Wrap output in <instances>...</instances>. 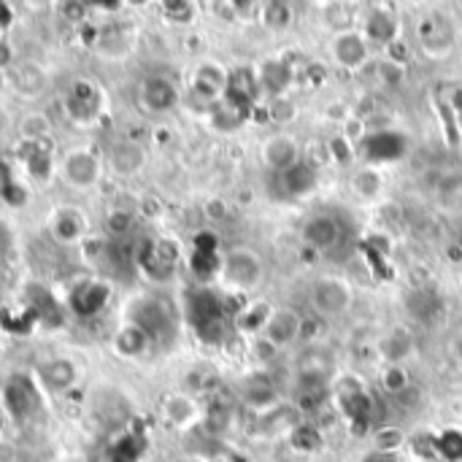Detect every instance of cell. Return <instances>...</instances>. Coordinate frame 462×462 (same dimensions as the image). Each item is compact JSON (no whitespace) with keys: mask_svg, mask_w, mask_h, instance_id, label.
<instances>
[{"mask_svg":"<svg viewBox=\"0 0 462 462\" xmlns=\"http://www.w3.org/2000/svg\"><path fill=\"white\" fill-rule=\"evenodd\" d=\"M433 449L447 462H462V430H444L433 441Z\"/></svg>","mask_w":462,"mask_h":462,"instance_id":"603a6c76","label":"cell"},{"mask_svg":"<svg viewBox=\"0 0 462 462\" xmlns=\"http://www.w3.org/2000/svg\"><path fill=\"white\" fill-rule=\"evenodd\" d=\"M328 149H330V154H333L338 162H349V157H352V149H349V141H346V138H333Z\"/></svg>","mask_w":462,"mask_h":462,"instance_id":"f35d334b","label":"cell"},{"mask_svg":"<svg viewBox=\"0 0 462 462\" xmlns=\"http://www.w3.org/2000/svg\"><path fill=\"white\" fill-rule=\"evenodd\" d=\"M406 309L409 314L425 325V328H439L447 317V306H444V298L436 292V290H414L409 298H406Z\"/></svg>","mask_w":462,"mask_h":462,"instance_id":"3957f363","label":"cell"},{"mask_svg":"<svg viewBox=\"0 0 462 462\" xmlns=\"http://www.w3.org/2000/svg\"><path fill=\"white\" fill-rule=\"evenodd\" d=\"M314 184L317 176L309 162H295L292 168L282 171V187L287 195H306L309 189H314Z\"/></svg>","mask_w":462,"mask_h":462,"instance_id":"4fadbf2b","label":"cell"},{"mask_svg":"<svg viewBox=\"0 0 462 462\" xmlns=\"http://www.w3.org/2000/svg\"><path fill=\"white\" fill-rule=\"evenodd\" d=\"M303 238L314 249H333L341 238V227L333 217H314L303 227Z\"/></svg>","mask_w":462,"mask_h":462,"instance_id":"8fae6325","label":"cell"},{"mask_svg":"<svg viewBox=\"0 0 462 462\" xmlns=\"http://www.w3.org/2000/svg\"><path fill=\"white\" fill-rule=\"evenodd\" d=\"M111 165L119 173H133L143 165V149L133 141H122L111 149Z\"/></svg>","mask_w":462,"mask_h":462,"instance_id":"2e32d148","label":"cell"},{"mask_svg":"<svg viewBox=\"0 0 462 462\" xmlns=\"http://www.w3.org/2000/svg\"><path fill=\"white\" fill-rule=\"evenodd\" d=\"M325 401H328V387H303L298 398L300 411H319Z\"/></svg>","mask_w":462,"mask_h":462,"instance_id":"836d02e7","label":"cell"},{"mask_svg":"<svg viewBox=\"0 0 462 462\" xmlns=\"http://www.w3.org/2000/svg\"><path fill=\"white\" fill-rule=\"evenodd\" d=\"M192 414H195V406L189 401H184V398H176V401L168 403V417H171L173 425H187L192 420Z\"/></svg>","mask_w":462,"mask_h":462,"instance_id":"d590c367","label":"cell"},{"mask_svg":"<svg viewBox=\"0 0 462 462\" xmlns=\"http://www.w3.org/2000/svg\"><path fill=\"white\" fill-rule=\"evenodd\" d=\"M349 290L338 279H319L311 287V306L319 317H338L349 309Z\"/></svg>","mask_w":462,"mask_h":462,"instance_id":"7a4b0ae2","label":"cell"},{"mask_svg":"<svg viewBox=\"0 0 462 462\" xmlns=\"http://www.w3.org/2000/svg\"><path fill=\"white\" fill-rule=\"evenodd\" d=\"M368 35H371L374 41H379V43H393L395 35H398V24H395V19H393L390 14L376 11V14H371V19H368Z\"/></svg>","mask_w":462,"mask_h":462,"instance_id":"ffe728a7","label":"cell"},{"mask_svg":"<svg viewBox=\"0 0 462 462\" xmlns=\"http://www.w3.org/2000/svg\"><path fill=\"white\" fill-rule=\"evenodd\" d=\"M374 439H376V452H387V455H398L403 444V433L398 428H379Z\"/></svg>","mask_w":462,"mask_h":462,"instance_id":"1f68e13d","label":"cell"},{"mask_svg":"<svg viewBox=\"0 0 462 462\" xmlns=\"http://www.w3.org/2000/svg\"><path fill=\"white\" fill-rule=\"evenodd\" d=\"M11 60V51H8V46L5 43H0V65H5Z\"/></svg>","mask_w":462,"mask_h":462,"instance_id":"c3c4849f","label":"cell"},{"mask_svg":"<svg viewBox=\"0 0 462 462\" xmlns=\"http://www.w3.org/2000/svg\"><path fill=\"white\" fill-rule=\"evenodd\" d=\"M298 338H300V317L298 314H292V311L271 314V319L265 325V341L273 349H284V346H290Z\"/></svg>","mask_w":462,"mask_h":462,"instance_id":"ba28073f","label":"cell"},{"mask_svg":"<svg viewBox=\"0 0 462 462\" xmlns=\"http://www.w3.org/2000/svg\"><path fill=\"white\" fill-rule=\"evenodd\" d=\"M146 344H149V336H146L141 328H135V325L125 328V330L119 333V341H116L119 352H122V355H127V357L141 355V352L146 349Z\"/></svg>","mask_w":462,"mask_h":462,"instance_id":"484cf974","label":"cell"},{"mask_svg":"<svg viewBox=\"0 0 462 462\" xmlns=\"http://www.w3.org/2000/svg\"><path fill=\"white\" fill-rule=\"evenodd\" d=\"M268 319H271V309H268L265 303H254V306H249V309H244V311L238 314V330H241V333L265 330Z\"/></svg>","mask_w":462,"mask_h":462,"instance_id":"44dd1931","label":"cell"},{"mask_svg":"<svg viewBox=\"0 0 462 462\" xmlns=\"http://www.w3.org/2000/svg\"><path fill=\"white\" fill-rule=\"evenodd\" d=\"M106 298H108L106 287H100V284H84V287H79L76 295H73V309H76L81 317H89V314H97V311L103 309Z\"/></svg>","mask_w":462,"mask_h":462,"instance_id":"e0dca14e","label":"cell"},{"mask_svg":"<svg viewBox=\"0 0 462 462\" xmlns=\"http://www.w3.org/2000/svg\"><path fill=\"white\" fill-rule=\"evenodd\" d=\"M133 325L141 328L149 338H168L171 333V317L168 309L157 300H141L133 311Z\"/></svg>","mask_w":462,"mask_h":462,"instance_id":"8992f818","label":"cell"},{"mask_svg":"<svg viewBox=\"0 0 462 462\" xmlns=\"http://www.w3.org/2000/svg\"><path fill=\"white\" fill-rule=\"evenodd\" d=\"M265 162L271 168H279V171L292 168L298 162V146H295V141L292 138H284V135L268 141L265 143Z\"/></svg>","mask_w":462,"mask_h":462,"instance_id":"5bb4252c","label":"cell"},{"mask_svg":"<svg viewBox=\"0 0 462 462\" xmlns=\"http://www.w3.org/2000/svg\"><path fill=\"white\" fill-rule=\"evenodd\" d=\"M219 268V257H217V252H198L195 249V254H192V271L198 273V276H211L214 271Z\"/></svg>","mask_w":462,"mask_h":462,"instance_id":"e575fe53","label":"cell"},{"mask_svg":"<svg viewBox=\"0 0 462 462\" xmlns=\"http://www.w3.org/2000/svg\"><path fill=\"white\" fill-rule=\"evenodd\" d=\"M290 81H292V70H290V65H287V62H282V60H271V62H265V65H263V87H265L268 92L282 95V92L290 87Z\"/></svg>","mask_w":462,"mask_h":462,"instance_id":"ac0fdd59","label":"cell"},{"mask_svg":"<svg viewBox=\"0 0 462 462\" xmlns=\"http://www.w3.org/2000/svg\"><path fill=\"white\" fill-rule=\"evenodd\" d=\"M208 214H211V217H225L222 203H211V206H208Z\"/></svg>","mask_w":462,"mask_h":462,"instance_id":"7dc6e473","label":"cell"},{"mask_svg":"<svg viewBox=\"0 0 462 462\" xmlns=\"http://www.w3.org/2000/svg\"><path fill=\"white\" fill-rule=\"evenodd\" d=\"M189 462H198V460H189Z\"/></svg>","mask_w":462,"mask_h":462,"instance_id":"f5cc1de1","label":"cell"},{"mask_svg":"<svg viewBox=\"0 0 462 462\" xmlns=\"http://www.w3.org/2000/svg\"><path fill=\"white\" fill-rule=\"evenodd\" d=\"M54 233H57V238H62V241H73V238H79V233H81V222H79L73 214H62V217L57 219V225H54Z\"/></svg>","mask_w":462,"mask_h":462,"instance_id":"8d00e7d4","label":"cell"},{"mask_svg":"<svg viewBox=\"0 0 462 462\" xmlns=\"http://www.w3.org/2000/svg\"><path fill=\"white\" fill-rule=\"evenodd\" d=\"M349 382L352 379H344V384L338 387V401H341L344 414L352 422V430L357 436H363L382 422V406L357 384V379H355V384H349Z\"/></svg>","mask_w":462,"mask_h":462,"instance_id":"6da1fadb","label":"cell"},{"mask_svg":"<svg viewBox=\"0 0 462 462\" xmlns=\"http://www.w3.org/2000/svg\"><path fill=\"white\" fill-rule=\"evenodd\" d=\"M290 444H292V449H298V452H317V449L322 447V433H319V428H314V425H298V428H292V433H290Z\"/></svg>","mask_w":462,"mask_h":462,"instance_id":"cb8c5ba5","label":"cell"},{"mask_svg":"<svg viewBox=\"0 0 462 462\" xmlns=\"http://www.w3.org/2000/svg\"><path fill=\"white\" fill-rule=\"evenodd\" d=\"M363 152L368 162H395L406 154V135L393 130H379L365 138Z\"/></svg>","mask_w":462,"mask_h":462,"instance_id":"277c9868","label":"cell"},{"mask_svg":"<svg viewBox=\"0 0 462 462\" xmlns=\"http://www.w3.org/2000/svg\"><path fill=\"white\" fill-rule=\"evenodd\" d=\"M260 273H263L260 260L252 252H246V249H236L225 260V276L236 287H254L260 282Z\"/></svg>","mask_w":462,"mask_h":462,"instance_id":"52a82bcc","label":"cell"},{"mask_svg":"<svg viewBox=\"0 0 462 462\" xmlns=\"http://www.w3.org/2000/svg\"><path fill=\"white\" fill-rule=\"evenodd\" d=\"M5 406L14 417H27L38 409V390L27 379H11L5 387Z\"/></svg>","mask_w":462,"mask_h":462,"instance_id":"9c48e42d","label":"cell"},{"mask_svg":"<svg viewBox=\"0 0 462 462\" xmlns=\"http://www.w3.org/2000/svg\"><path fill=\"white\" fill-rule=\"evenodd\" d=\"M379 70H382V76H384V81H387V84H398V81L403 79V68H401V65H395V62H384Z\"/></svg>","mask_w":462,"mask_h":462,"instance_id":"b9f144b4","label":"cell"},{"mask_svg":"<svg viewBox=\"0 0 462 462\" xmlns=\"http://www.w3.org/2000/svg\"><path fill=\"white\" fill-rule=\"evenodd\" d=\"M452 108L462 111V87H457V89H455V100H452Z\"/></svg>","mask_w":462,"mask_h":462,"instance_id":"681fc988","label":"cell"},{"mask_svg":"<svg viewBox=\"0 0 462 462\" xmlns=\"http://www.w3.org/2000/svg\"><path fill=\"white\" fill-rule=\"evenodd\" d=\"M411 346H414V338L406 333V330H395L387 341H384V355H387V360H403L409 352H411Z\"/></svg>","mask_w":462,"mask_h":462,"instance_id":"4316f807","label":"cell"},{"mask_svg":"<svg viewBox=\"0 0 462 462\" xmlns=\"http://www.w3.org/2000/svg\"><path fill=\"white\" fill-rule=\"evenodd\" d=\"M387 54H390V62H406L409 60V46L403 43V41H393V43H387Z\"/></svg>","mask_w":462,"mask_h":462,"instance_id":"ab89813d","label":"cell"},{"mask_svg":"<svg viewBox=\"0 0 462 462\" xmlns=\"http://www.w3.org/2000/svg\"><path fill=\"white\" fill-rule=\"evenodd\" d=\"M165 11H168V16L171 19H176V22H189L192 19V14H195V5L192 3H165Z\"/></svg>","mask_w":462,"mask_h":462,"instance_id":"74e56055","label":"cell"},{"mask_svg":"<svg viewBox=\"0 0 462 462\" xmlns=\"http://www.w3.org/2000/svg\"><path fill=\"white\" fill-rule=\"evenodd\" d=\"M325 11H328L325 19H328V24H330L333 30L349 32V27H352V22H355V14H349L352 8H349L346 3H330Z\"/></svg>","mask_w":462,"mask_h":462,"instance_id":"f546056e","label":"cell"},{"mask_svg":"<svg viewBox=\"0 0 462 462\" xmlns=\"http://www.w3.org/2000/svg\"><path fill=\"white\" fill-rule=\"evenodd\" d=\"M108 227H111V233L122 236V233H127V227H130V217H127V214H114V217L108 219Z\"/></svg>","mask_w":462,"mask_h":462,"instance_id":"7bdbcfd3","label":"cell"},{"mask_svg":"<svg viewBox=\"0 0 462 462\" xmlns=\"http://www.w3.org/2000/svg\"><path fill=\"white\" fill-rule=\"evenodd\" d=\"M141 97H143V103H146L152 111H168V108H173V106H176L179 92H176V87H173L168 79H162V76H152V79H146V81H143Z\"/></svg>","mask_w":462,"mask_h":462,"instance_id":"30bf717a","label":"cell"},{"mask_svg":"<svg viewBox=\"0 0 462 462\" xmlns=\"http://www.w3.org/2000/svg\"><path fill=\"white\" fill-rule=\"evenodd\" d=\"M43 84H46V76H43V70H41L38 65L24 62V65H19L16 73H14V87H16L19 92H24V95H38V92L43 89Z\"/></svg>","mask_w":462,"mask_h":462,"instance_id":"d6986e66","label":"cell"},{"mask_svg":"<svg viewBox=\"0 0 462 462\" xmlns=\"http://www.w3.org/2000/svg\"><path fill=\"white\" fill-rule=\"evenodd\" d=\"M189 319H192L198 333L206 330V328L222 325L225 322V303L208 290L192 292L189 295Z\"/></svg>","mask_w":462,"mask_h":462,"instance_id":"5b68a950","label":"cell"},{"mask_svg":"<svg viewBox=\"0 0 462 462\" xmlns=\"http://www.w3.org/2000/svg\"><path fill=\"white\" fill-rule=\"evenodd\" d=\"M457 246L462 249V227H460V236H457Z\"/></svg>","mask_w":462,"mask_h":462,"instance_id":"f907efd6","label":"cell"},{"mask_svg":"<svg viewBox=\"0 0 462 462\" xmlns=\"http://www.w3.org/2000/svg\"><path fill=\"white\" fill-rule=\"evenodd\" d=\"M382 382H384V390L393 393V395H401V393L409 390V376H406V371L398 368V365H390V368L384 371Z\"/></svg>","mask_w":462,"mask_h":462,"instance_id":"d6a6232c","label":"cell"},{"mask_svg":"<svg viewBox=\"0 0 462 462\" xmlns=\"http://www.w3.org/2000/svg\"><path fill=\"white\" fill-rule=\"evenodd\" d=\"M436 111H439V116H441V122H444V127H447V138H449V143H452V146H460L457 114H455L452 103H449V100H444V97H436Z\"/></svg>","mask_w":462,"mask_h":462,"instance_id":"83f0119b","label":"cell"},{"mask_svg":"<svg viewBox=\"0 0 462 462\" xmlns=\"http://www.w3.org/2000/svg\"><path fill=\"white\" fill-rule=\"evenodd\" d=\"M0 84H3V76H0Z\"/></svg>","mask_w":462,"mask_h":462,"instance_id":"816d5d0a","label":"cell"},{"mask_svg":"<svg viewBox=\"0 0 462 462\" xmlns=\"http://www.w3.org/2000/svg\"><path fill=\"white\" fill-rule=\"evenodd\" d=\"M363 462H401L398 455H387V452H374V455H368Z\"/></svg>","mask_w":462,"mask_h":462,"instance_id":"bcb514c9","label":"cell"},{"mask_svg":"<svg viewBox=\"0 0 462 462\" xmlns=\"http://www.w3.org/2000/svg\"><path fill=\"white\" fill-rule=\"evenodd\" d=\"M292 114H295V108H292V103H287V100H279V103L271 108V116H273L276 122H290Z\"/></svg>","mask_w":462,"mask_h":462,"instance_id":"60d3db41","label":"cell"},{"mask_svg":"<svg viewBox=\"0 0 462 462\" xmlns=\"http://www.w3.org/2000/svg\"><path fill=\"white\" fill-rule=\"evenodd\" d=\"M333 57L346 68H360L368 57V46L357 32H341L333 41Z\"/></svg>","mask_w":462,"mask_h":462,"instance_id":"7c38bea8","label":"cell"},{"mask_svg":"<svg viewBox=\"0 0 462 462\" xmlns=\"http://www.w3.org/2000/svg\"><path fill=\"white\" fill-rule=\"evenodd\" d=\"M352 187H355L357 195L374 198V195L379 192V187H382V176H379L374 168H363V171H357V176L352 179Z\"/></svg>","mask_w":462,"mask_h":462,"instance_id":"f1b7e54d","label":"cell"},{"mask_svg":"<svg viewBox=\"0 0 462 462\" xmlns=\"http://www.w3.org/2000/svg\"><path fill=\"white\" fill-rule=\"evenodd\" d=\"M16 457H19L16 447H11V444H0V462H14Z\"/></svg>","mask_w":462,"mask_h":462,"instance_id":"ee69618b","label":"cell"},{"mask_svg":"<svg viewBox=\"0 0 462 462\" xmlns=\"http://www.w3.org/2000/svg\"><path fill=\"white\" fill-rule=\"evenodd\" d=\"M41 374H43V382L49 387H54V390H65L76 376V371H73V365L68 360H51V363L43 365Z\"/></svg>","mask_w":462,"mask_h":462,"instance_id":"7402d4cb","label":"cell"},{"mask_svg":"<svg viewBox=\"0 0 462 462\" xmlns=\"http://www.w3.org/2000/svg\"><path fill=\"white\" fill-rule=\"evenodd\" d=\"M360 133H363V122H357V119H349V122H346V141H355Z\"/></svg>","mask_w":462,"mask_h":462,"instance_id":"f6af8a7d","label":"cell"},{"mask_svg":"<svg viewBox=\"0 0 462 462\" xmlns=\"http://www.w3.org/2000/svg\"><path fill=\"white\" fill-rule=\"evenodd\" d=\"M263 19L271 30H284L292 22V8L287 3H268Z\"/></svg>","mask_w":462,"mask_h":462,"instance_id":"4dcf8cb0","label":"cell"},{"mask_svg":"<svg viewBox=\"0 0 462 462\" xmlns=\"http://www.w3.org/2000/svg\"><path fill=\"white\" fill-rule=\"evenodd\" d=\"M244 398L249 406H271L276 401V390L265 379H249L244 384Z\"/></svg>","mask_w":462,"mask_h":462,"instance_id":"d4e9b609","label":"cell"},{"mask_svg":"<svg viewBox=\"0 0 462 462\" xmlns=\"http://www.w3.org/2000/svg\"><path fill=\"white\" fill-rule=\"evenodd\" d=\"M65 173H68V179H70L73 184L87 187V184H92V181L97 179V160H95L92 154H87V152H76V154L68 157Z\"/></svg>","mask_w":462,"mask_h":462,"instance_id":"9a60e30c","label":"cell"}]
</instances>
